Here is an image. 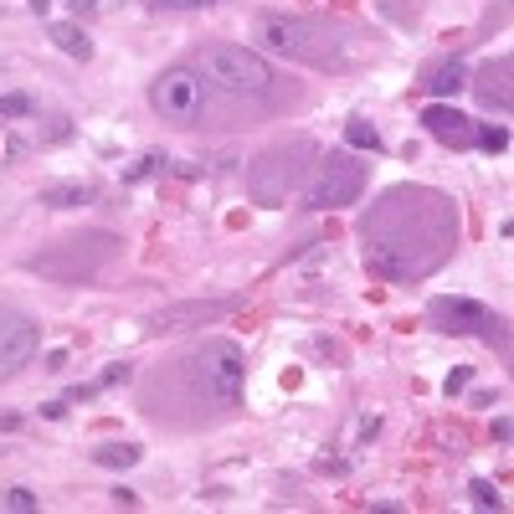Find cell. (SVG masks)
<instances>
[{
  "mask_svg": "<svg viewBox=\"0 0 514 514\" xmlns=\"http://www.w3.org/2000/svg\"><path fill=\"white\" fill-rule=\"evenodd\" d=\"M371 273L391 283H422L458 252V206L437 186H391L360 216Z\"/></svg>",
  "mask_w": 514,
  "mask_h": 514,
  "instance_id": "1",
  "label": "cell"
},
{
  "mask_svg": "<svg viewBox=\"0 0 514 514\" xmlns=\"http://www.w3.org/2000/svg\"><path fill=\"white\" fill-rule=\"evenodd\" d=\"M247 386V355L237 340H201L160 360L150 376L139 381V412L160 427H206L222 422L242 407Z\"/></svg>",
  "mask_w": 514,
  "mask_h": 514,
  "instance_id": "2",
  "label": "cell"
},
{
  "mask_svg": "<svg viewBox=\"0 0 514 514\" xmlns=\"http://www.w3.org/2000/svg\"><path fill=\"white\" fill-rule=\"evenodd\" d=\"M201 78L216 83L222 93H232V98H247V103H263L278 88V72L268 67V57L252 52V47H237V42L201 47Z\"/></svg>",
  "mask_w": 514,
  "mask_h": 514,
  "instance_id": "3",
  "label": "cell"
},
{
  "mask_svg": "<svg viewBox=\"0 0 514 514\" xmlns=\"http://www.w3.org/2000/svg\"><path fill=\"white\" fill-rule=\"evenodd\" d=\"M257 42L288 62H309V67H350V57L329 42V31L304 21V16H263L257 21Z\"/></svg>",
  "mask_w": 514,
  "mask_h": 514,
  "instance_id": "4",
  "label": "cell"
},
{
  "mask_svg": "<svg viewBox=\"0 0 514 514\" xmlns=\"http://www.w3.org/2000/svg\"><path fill=\"white\" fill-rule=\"evenodd\" d=\"M314 155H319L314 139H304V134H293L288 144H273V150L247 170L252 201H257V206H283L293 191H299V180H304V170H309V165H299V160H314Z\"/></svg>",
  "mask_w": 514,
  "mask_h": 514,
  "instance_id": "5",
  "label": "cell"
},
{
  "mask_svg": "<svg viewBox=\"0 0 514 514\" xmlns=\"http://www.w3.org/2000/svg\"><path fill=\"white\" fill-rule=\"evenodd\" d=\"M365 191V165L350 150H329L314 160V175L304 180V211H340L355 206Z\"/></svg>",
  "mask_w": 514,
  "mask_h": 514,
  "instance_id": "6",
  "label": "cell"
},
{
  "mask_svg": "<svg viewBox=\"0 0 514 514\" xmlns=\"http://www.w3.org/2000/svg\"><path fill=\"white\" fill-rule=\"evenodd\" d=\"M150 108L175 124V129H196L201 114H206V78H201V67H165L160 78L150 83Z\"/></svg>",
  "mask_w": 514,
  "mask_h": 514,
  "instance_id": "7",
  "label": "cell"
},
{
  "mask_svg": "<svg viewBox=\"0 0 514 514\" xmlns=\"http://www.w3.org/2000/svg\"><path fill=\"white\" fill-rule=\"evenodd\" d=\"M427 324L443 329V335H479V340H489L499 350L509 345L504 319L494 309H484V304H473V299H432L427 304Z\"/></svg>",
  "mask_w": 514,
  "mask_h": 514,
  "instance_id": "8",
  "label": "cell"
},
{
  "mask_svg": "<svg viewBox=\"0 0 514 514\" xmlns=\"http://www.w3.org/2000/svg\"><path fill=\"white\" fill-rule=\"evenodd\" d=\"M36 350H42V324L11 304H0V381L21 376L36 360Z\"/></svg>",
  "mask_w": 514,
  "mask_h": 514,
  "instance_id": "9",
  "label": "cell"
},
{
  "mask_svg": "<svg viewBox=\"0 0 514 514\" xmlns=\"http://www.w3.org/2000/svg\"><path fill=\"white\" fill-rule=\"evenodd\" d=\"M237 299H186V304H165L144 319V335H186V329H206L216 319H227Z\"/></svg>",
  "mask_w": 514,
  "mask_h": 514,
  "instance_id": "10",
  "label": "cell"
},
{
  "mask_svg": "<svg viewBox=\"0 0 514 514\" xmlns=\"http://www.w3.org/2000/svg\"><path fill=\"white\" fill-rule=\"evenodd\" d=\"M422 124H427V134L437 144H453V150H468V144H473V119L458 114V108H448V103H432L422 114Z\"/></svg>",
  "mask_w": 514,
  "mask_h": 514,
  "instance_id": "11",
  "label": "cell"
},
{
  "mask_svg": "<svg viewBox=\"0 0 514 514\" xmlns=\"http://www.w3.org/2000/svg\"><path fill=\"white\" fill-rule=\"evenodd\" d=\"M509 57H499V62H489L484 72H479V83H473V93H479L489 108H499V114H509Z\"/></svg>",
  "mask_w": 514,
  "mask_h": 514,
  "instance_id": "12",
  "label": "cell"
},
{
  "mask_svg": "<svg viewBox=\"0 0 514 514\" xmlns=\"http://www.w3.org/2000/svg\"><path fill=\"white\" fill-rule=\"evenodd\" d=\"M432 98H453V93H463L468 88V62L463 57H448V62H437V67H427V83H422Z\"/></svg>",
  "mask_w": 514,
  "mask_h": 514,
  "instance_id": "13",
  "label": "cell"
},
{
  "mask_svg": "<svg viewBox=\"0 0 514 514\" xmlns=\"http://www.w3.org/2000/svg\"><path fill=\"white\" fill-rule=\"evenodd\" d=\"M47 36H52V42H57L67 57H78V62H88V57H93V36H88L78 21H52V26H47Z\"/></svg>",
  "mask_w": 514,
  "mask_h": 514,
  "instance_id": "14",
  "label": "cell"
},
{
  "mask_svg": "<svg viewBox=\"0 0 514 514\" xmlns=\"http://www.w3.org/2000/svg\"><path fill=\"white\" fill-rule=\"evenodd\" d=\"M93 201H98V186H88V180H72V186H47L42 191V206H52V211L93 206Z\"/></svg>",
  "mask_w": 514,
  "mask_h": 514,
  "instance_id": "15",
  "label": "cell"
},
{
  "mask_svg": "<svg viewBox=\"0 0 514 514\" xmlns=\"http://www.w3.org/2000/svg\"><path fill=\"white\" fill-rule=\"evenodd\" d=\"M129 381V365H103V371L93 376V381H78L67 391V401H93V396H103V391H114V386H124Z\"/></svg>",
  "mask_w": 514,
  "mask_h": 514,
  "instance_id": "16",
  "label": "cell"
},
{
  "mask_svg": "<svg viewBox=\"0 0 514 514\" xmlns=\"http://www.w3.org/2000/svg\"><path fill=\"white\" fill-rule=\"evenodd\" d=\"M139 458H144L139 443H103V448H93V463H98V468H119V473L134 468Z\"/></svg>",
  "mask_w": 514,
  "mask_h": 514,
  "instance_id": "17",
  "label": "cell"
},
{
  "mask_svg": "<svg viewBox=\"0 0 514 514\" xmlns=\"http://www.w3.org/2000/svg\"><path fill=\"white\" fill-rule=\"evenodd\" d=\"M345 139L355 144V150H371V155L381 150V129H376L371 119H350V124H345Z\"/></svg>",
  "mask_w": 514,
  "mask_h": 514,
  "instance_id": "18",
  "label": "cell"
},
{
  "mask_svg": "<svg viewBox=\"0 0 514 514\" xmlns=\"http://www.w3.org/2000/svg\"><path fill=\"white\" fill-rule=\"evenodd\" d=\"M473 144L489 150V155H504L509 150V129L504 124H473Z\"/></svg>",
  "mask_w": 514,
  "mask_h": 514,
  "instance_id": "19",
  "label": "cell"
},
{
  "mask_svg": "<svg viewBox=\"0 0 514 514\" xmlns=\"http://www.w3.org/2000/svg\"><path fill=\"white\" fill-rule=\"evenodd\" d=\"M165 165H170V160H165V155H155V150H150V155H139V160H134V165L124 170V186H139V180H150V175H160Z\"/></svg>",
  "mask_w": 514,
  "mask_h": 514,
  "instance_id": "20",
  "label": "cell"
},
{
  "mask_svg": "<svg viewBox=\"0 0 514 514\" xmlns=\"http://www.w3.org/2000/svg\"><path fill=\"white\" fill-rule=\"evenodd\" d=\"M468 499H473V509H494V514L504 509V494H499L489 479H473V484H468Z\"/></svg>",
  "mask_w": 514,
  "mask_h": 514,
  "instance_id": "21",
  "label": "cell"
},
{
  "mask_svg": "<svg viewBox=\"0 0 514 514\" xmlns=\"http://www.w3.org/2000/svg\"><path fill=\"white\" fill-rule=\"evenodd\" d=\"M26 114H31V98L26 93H6V98H0V124H16Z\"/></svg>",
  "mask_w": 514,
  "mask_h": 514,
  "instance_id": "22",
  "label": "cell"
},
{
  "mask_svg": "<svg viewBox=\"0 0 514 514\" xmlns=\"http://www.w3.org/2000/svg\"><path fill=\"white\" fill-rule=\"evenodd\" d=\"M160 11H206V6H222V0H150Z\"/></svg>",
  "mask_w": 514,
  "mask_h": 514,
  "instance_id": "23",
  "label": "cell"
},
{
  "mask_svg": "<svg viewBox=\"0 0 514 514\" xmlns=\"http://www.w3.org/2000/svg\"><path fill=\"white\" fill-rule=\"evenodd\" d=\"M6 509L31 514V509H36V494H31V489H6Z\"/></svg>",
  "mask_w": 514,
  "mask_h": 514,
  "instance_id": "24",
  "label": "cell"
},
{
  "mask_svg": "<svg viewBox=\"0 0 514 514\" xmlns=\"http://www.w3.org/2000/svg\"><path fill=\"white\" fill-rule=\"evenodd\" d=\"M468 381H473V365H458V371L443 381V391H448V396H458V391H468Z\"/></svg>",
  "mask_w": 514,
  "mask_h": 514,
  "instance_id": "25",
  "label": "cell"
},
{
  "mask_svg": "<svg viewBox=\"0 0 514 514\" xmlns=\"http://www.w3.org/2000/svg\"><path fill=\"white\" fill-rule=\"evenodd\" d=\"M42 417H47V422H62V417H67V401H47Z\"/></svg>",
  "mask_w": 514,
  "mask_h": 514,
  "instance_id": "26",
  "label": "cell"
},
{
  "mask_svg": "<svg viewBox=\"0 0 514 514\" xmlns=\"http://www.w3.org/2000/svg\"><path fill=\"white\" fill-rule=\"evenodd\" d=\"M114 504H129V509H134V504H139V494H134V489H114Z\"/></svg>",
  "mask_w": 514,
  "mask_h": 514,
  "instance_id": "27",
  "label": "cell"
},
{
  "mask_svg": "<svg viewBox=\"0 0 514 514\" xmlns=\"http://www.w3.org/2000/svg\"><path fill=\"white\" fill-rule=\"evenodd\" d=\"M67 6H72V11H78V16H88V11L98 6V0H67Z\"/></svg>",
  "mask_w": 514,
  "mask_h": 514,
  "instance_id": "28",
  "label": "cell"
},
{
  "mask_svg": "<svg viewBox=\"0 0 514 514\" xmlns=\"http://www.w3.org/2000/svg\"><path fill=\"white\" fill-rule=\"evenodd\" d=\"M26 6H31L36 16H47V11H52V0H26Z\"/></svg>",
  "mask_w": 514,
  "mask_h": 514,
  "instance_id": "29",
  "label": "cell"
}]
</instances>
